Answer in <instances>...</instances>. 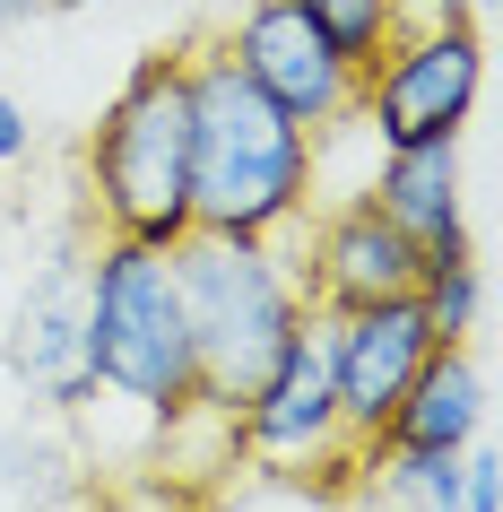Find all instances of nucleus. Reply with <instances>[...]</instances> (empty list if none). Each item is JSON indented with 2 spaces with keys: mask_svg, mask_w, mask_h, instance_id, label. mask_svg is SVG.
Segmentation results:
<instances>
[{
  "mask_svg": "<svg viewBox=\"0 0 503 512\" xmlns=\"http://www.w3.org/2000/svg\"><path fill=\"white\" fill-rule=\"evenodd\" d=\"M365 200L417 243V261H477L469 209H460V139H443V148H382Z\"/></svg>",
  "mask_w": 503,
  "mask_h": 512,
  "instance_id": "9b49d317",
  "label": "nucleus"
},
{
  "mask_svg": "<svg viewBox=\"0 0 503 512\" xmlns=\"http://www.w3.org/2000/svg\"><path fill=\"white\" fill-rule=\"evenodd\" d=\"M486 96V44L469 18H399V35L356 70V122L373 148H443L477 122Z\"/></svg>",
  "mask_w": 503,
  "mask_h": 512,
  "instance_id": "423d86ee",
  "label": "nucleus"
},
{
  "mask_svg": "<svg viewBox=\"0 0 503 512\" xmlns=\"http://www.w3.org/2000/svg\"><path fill=\"white\" fill-rule=\"evenodd\" d=\"M321 330V356H330V391H339V417L347 434L382 452V426H391V408L408 400V382L434 348H443V330L425 313V296H373V304H347V313H313Z\"/></svg>",
  "mask_w": 503,
  "mask_h": 512,
  "instance_id": "0eeeda50",
  "label": "nucleus"
},
{
  "mask_svg": "<svg viewBox=\"0 0 503 512\" xmlns=\"http://www.w3.org/2000/svg\"><path fill=\"white\" fill-rule=\"evenodd\" d=\"M469 486V452H373L365 495L373 504H408V512H460Z\"/></svg>",
  "mask_w": 503,
  "mask_h": 512,
  "instance_id": "ddd939ff",
  "label": "nucleus"
},
{
  "mask_svg": "<svg viewBox=\"0 0 503 512\" xmlns=\"http://www.w3.org/2000/svg\"><path fill=\"white\" fill-rule=\"evenodd\" d=\"M495 495H503L495 452H477V443H469V486H460V512H495Z\"/></svg>",
  "mask_w": 503,
  "mask_h": 512,
  "instance_id": "dca6fc26",
  "label": "nucleus"
},
{
  "mask_svg": "<svg viewBox=\"0 0 503 512\" xmlns=\"http://www.w3.org/2000/svg\"><path fill=\"white\" fill-rule=\"evenodd\" d=\"M235 434H243V469H269V478H295L313 495H356L373 469V452L347 434L339 391H330V356H321V330L304 322L278 348L252 391L235 400Z\"/></svg>",
  "mask_w": 503,
  "mask_h": 512,
  "instance_id": "39448f33",
  "label": "nucleus"
},
{
  "mask_svg": "<svg viewBox=\"0 0 503 512\" xmlns=\"http://www.w3.org/2000/svg\"><path fill=\"white\" fill-rule=\"evenodd\" d=\"M477 426H486V374H477L469 339H443V348L417 365L408 400L391 408L382 452H469Z\"/></svg>",
  "mask_w": 503,
  "mask_h": 512,
  "instance_id": "f8f14e48",
  "label": "nucleus"
},
{
  "mask_svg": "<svg viewBox=\"0 0 503 512\" xmlns=\"http://www.w3.org/2000/svg\"><path fill=\"white\" fill-rule=\"evenodd\" d=\"M44 0H0V27H18V18H35Z\"/></svg>",
  "mask_w": 503,
  "mask_h": 512,
  "instance_id": "6ab92c4d",
  "label": "nucleus"
},
{
  "mask_svg": "<svg viewBox=\"0 0 503 512\" xmlns=\"http://www.w3.org/2000/svg\"><path fill=\"white\" fill-rule=\"evenodd\" d=\"M87 365L105 382V400L139 408L148 426L200 400V348H191L183 278L165 243L96 235L87 243Z\"/></svg>",
  "mask_w": 503,
  "mask_h": 512,
  "instance_id": "7ed1b4c3",
  "label": "nucleus"
},
{
  "mask_svg": "<svg viewBox=\"0 0 503 512\" xmlns=\"http://www.w3.org/2000/svg\"><path fill=\"white\" fill-rule=\"evenodd\" d=\"M0 365L53 417H87L105 400V382L87 365V243H53V261L27 278V296L9 313V339H0Z\"/></svg>",
  "mask_w": 503,
  "mask_h": 512,
  "instance_id": "6e6552de",
  "label": "nucleus"
},
{
  "mask_svg": "<svg viewBox=\"0 0 503 512\" xmlns=\"http://www.w3.org/2000/svg\"><path fill=\"white\" fill-rule=\"evenodd\" d=\"M79 191L96 235L174 243L191 235V44L139 53L79 148Z\"/></svg>",
  "mask_w": 503,
  "mask_h": 512,
  "instance_id": "f03ea898",
  "label": "nucleus"
},
{
  "mask_svg": "<svg viewBox=\"0 0 503 512\" xmlns=\"http://www.w3.org/2000/svg\"><path fill=\"white\" fill-rule=\"evenodd\" d=\"M44 9H96V0H44Z\"/></svg>",
  "mask_w": 503,
  "mask_h": 512,
  "instance_id": "aec40b11",
  "label": "nucleus"
},
{
  "mask_svg": "<svg viewBox=\"0 0 503 512\" xmlns=\"http://www.w3.org/2000/svg\"><path fill=\"white\" fill-rule=\"evenodd\" d=\"M295 9L330 35V53H339L347 70H365V61L399 35V0H295Z\"/></svg>",
  "mask_w": 503,
  "mask_h": 512,
  "instance_id": "4468645a",
  "label": "nucleus"
},
{
  "mask_svg": "<svg viewBox=\"0 0 503 512\" xmlns=\"http://www.w3.org/2000/svg\"><path fill=\"white\" fill-rule=\"evenodd\" d=\"M18 157H27V105L0 96V165H18Z\"/></svg>",
  "mask_w": 503,
  "mask_h": 512,
  "instance_id": "f3484780",
  "label": "nucleus"
},
{
  "mask_svg": "<svg viewBox=\"0 0 503 512\" xmlns=\"http://www.w3.org/2000/svg\"><path fill=\"white\" fill-rule=\"evenodd\" d=\"M295 287H304L313 313H347V304H373V296H408V287H417V243L356 191V200H339V209L313 217L304 261H295Z\"/></svg>",
  "mask_w": 503,
  "mask_h": 512,
  "instance_id": "9d476101",
  "label": "nucleus"
},
{
  "mask_svg": "<svg viewBox=\"0 0 503 512\" xmlns=\"http://www.w3.org/2000/svg\"><path fill=\"white\" fill-rule=\"evenodd\" d=\"M477 9H486V0H399V18H425V27H434V18H477Z\"/></svg>",
  "mask_w": 503,
  "mask_h": 512,
  "instance_id": "a211bd4d",
  "label": "nucleus"
},
{
  "mask_svg": "<svg viewBox=\"0 0 503 512\" xmlns=\"http://www.w3.org/2000/svg\"><path fill=\"white\" fill-rule=\"evenodd\" d=\"M417 296H425L443 339H469L486 322V270L477 261H417Z\"/></svg>",
  "mask_w": 503,
  "mask_h": 512,
  "instance_id": "2eb2a0df",
  "label": "nucleus"
},
{
  "mask_svg": "<svg viewBox=\"0 0 503 512\" xmlns=\"http://www.w3.org/2000/svg\"><path fill=\"white\" fill-rule=\"evenodd\" d=\"M174 278H183L191 348H200V391L226 400V408L278 365V348L295 330L313 322V304L295 287V261H278V243L183 235L174 243Z\"/></svg>",
  "mask_w": 503,
  "mask_h": 512,
  "instance_id": "20e7f679",
  "label": "nucleus"
},
{
  "mask_svg": "<svg viewBox=\"0 0 503 512\" xmlns=\"http://www.w3.org/2000/svg\"><path fill=\"white\" fill-rule=\"evenodd\" d=\"M217 44L235 53V70L261 87L269 105L287 113V122H304L313 139L339 131V122H356V70L330 53V35H321L295 0H243L235 27L217 35Z\"/></svg>",
  "mask_w": 503,
  "mask_h": 512,
  "instance_id": "1a4fd4ad",
  "label": "nucleus"
},
{
  "mask_svg": "<svg viewBox=\"0 0 503 512\" xmlns=\"http://www.w3.org/2000/svg\"><path fill=\"white\" fill-rule=\"evenodd\" d=\"M321 139L269 105L226 44H191V235L278 243L304 226Z\"/></svg>",
  "mask_w": 503,
  "mask_h": 512,
  "instance_id": "f257e3e1",
  "label": "nucleus"
}]
</instances>
